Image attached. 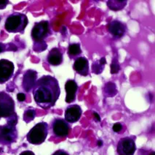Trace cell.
I'll use <instances>...</instances> for the list:
<instances>
[{
  "label": "cell",
  "mask_w": 155,
  "mask_h": 155,
  "mask_svg": "<svg viewBox=\"0 0 155 155\" xmlns=\"http://www.w3.org/2000/svg\"><path fill=\"white\" fill-rule=\"evenodd\" d=\"M82 108L78 105H71L65 111V120L68 123H76L82 116Z\"/></svg>",
  "instance_id": "cell-11"
},
{
  "label": "cell",
  "mask_w": 155,
  "mask_h": 155,
  "mask_svg": "<svg viewBox=\"0 0 155 155\" xmlns=\"http://www.w3.org/2000/svg\"><path fill=\"white\" fill-rule=\"evenodd\" d=\"M127 1H113V0H110V1H107V6L111 10L113 11H119L122 10L123 8L126 6Z\"/></svg>",
  "instance_id": "cell-17"
},
{
  "label": "cell",
  "mask_w": 155,
  "mask_h": 155,
  "mask_svg": "<svg viewBox=\"0 0 155 155\" xmlns=\"http://www.w3.org/2000/svg\"><path fill=\"white\" fill-rule=\"evenodd\" d=\"M15 113V102L13 99L4 91L0 92V119H7Z\"/></svg>",
  "instance_id": "cell-5"
},
{
  "label": "cell",
  "mask_w": 155,
  "mask_h": 155,
  "mask_svg": "<svg viewBox=\"0 0 155 155\" xmlns=\"http://www.w3.org/2000/svg\"><path fill=\"white\" fill-rule=\"evenodd\" d=\"M8 4H9V1H7V0L0 1V10L4 9Z\"/></svg>",
  "instance_id": "cell-26"
},
{
  "label": "cell",
  "mask_w": 155,
  "mask_h": 155,
  "mask_svg": "<svg viewBox=\"0 0 155 155\" xmlns=\"http://www.w3.org/2000/svg\"><path fill=\"white\" fill-rule=\"evenodd\" d=\"M120 70V65L117 57H114L111 64V74H117Z\"/></svg>",
  "instance_id": "cell-21"
},
{
  "label": "cell",
  "mask_w": 155,
  "mask_h": 155,
  "mask_svg": "<svg viewBox=\"0 0 155 155\" xmlns=\"http://www.w3.org/2000/svg\"><path fill=\"white\" fill-rule=\"evenodd\" d=\"M107 30L115 38H121L125 35L127 26L119 21H112L107 24Z\"/></svg>",
  "instance_id": "cell-10"
},
{
  "label": "cell",
  "mask_w": 155,
  "mask_h": 155,
  "mask_svg": "<svg viewBox=\"0 0 155 155\" xmlns=\"http://www.w3.org/2000/svg\"><path fill=\"white\" fill-rule=\"evenodd\" d=\"M5 45H4L3 43H0V54H1V52H3V51H4V50H5Z\"/></svg>",
  "instance_id": "cell-30"
},
{
  "label": "cell",
  "mask_w": 155,
  "mask_h": 155,
  "mask_svg": "<svg viewBox=\"0 0 155 155\" xmlns=\"http://www.w3.org/2000/svg\"><path fill=\"white\" fill-rule=\"evenodd\" d=\"M29 21L25 14L15 13L7 18L4 28L10 33L24 32Z\"/></svg>",
  "instance_id": "cell-2"
},
{
  "label": "cell",
  "mask_w": 155,
  "mask_h": 155,
  "mask_svg": "<svg viewBox=\"0 0 155 155\" xmlns=\"http://www.w3.org/2000/svg\"><path fill=\"white\" fill-rule=\"evenodd\" d=\"M36 116V111L34 108H29L26 110L24 114V120L26 123L31 122Z\"/></svg>",
  "instance_id": "cell-19"
},
{
  "label": "cell",
  "mask_w": 155,
  "mask_h": 155,
  "mask_svg": "<svg viewBox=\"0 0 155 155\" xmlns=\"http://www.w3.org/2000/svg\"><path fill=\"white\" fill-rule=\"evenodd\" d=\"M48 135V124L47 123L42 122L37 123L33 127L28 133L26 139L31 144L40 145L45 141Z\"/></svg>",
  "instance_id": "cell-3"
},
{
  "label": "cell",
  "mask_w": 155,
  "mask_h": 155,
  "mask_svg": "<svg viewBox=\"0 0 155 155\" xmlns=\"http://www.w3.org/2000/svg\"><path fill=\"white\" fill-rule=\"evenodd\" d=\"M136 150V146L134 139L130 137L121 138L117 146L118 155H133Z\"/></svg>",
  "instance_id": "cell-7"
},
{
  "label": "cell",
  "mask_w": 155,
  "mask_h": 155,
  "mask_svg": "<svg viewBox=\"0 0 155 155\" xmlns=\"http://www.w3.org/2000/svg\"><path fill=\"white\" fill-rule=\"evenodd\" d=\"M32 89L35 103L45 110L53 107L61 94L58 81L51 76H43L38 79Z\"/></svg>",
  "instance_id": "cell-1"
},
{
  "label": "cell",
  "mask_w": 155,
  "mask_h": 155,
  "mask_svg": "<svg viewBox=\"0 0 155 155\" xmlns=\"http://www.w3.org/2000/svg\"><path fill=\"white\" fill-rule=\"evenodd\" d=\"M97 144H98V146H99V147H101V146L103 145V141H101V140H98V142H97Z\"/></svg>",
  "instance_id": "cell-32"
},
{
  "label": "cell",
  "mask_w": 155,
  "mask_h": 155,
  "mask_svg": "<svg viewBox=\"0 0 155 155\" xmlns=\"http://www.w3.org/2000/svg\"><path fill=\"white\" fill-rule=\"evenodd\" d=\"M50 34V24L47 21L35 23L34 27L31 29V37L34 43L44 42Z\"/></svg>",
  "instance_id": "cell-4"
},
{
  "label": "cell",
  "mask_w": 155,
  "mask_h": 155,
  "mask_svg": "<svg viewBox=\"0 0 155 155\" xmlns=\"http://www.w3.org/2000/svg\"><path fill=\"white\" fill-rule=\"evenodd\" d=\"M18 138V131L16 126L5 125L0 126V144L8 145L16 142Z\"/></svg>",
  "instance_id": "cell-6"
},
{
  "label": "cell",
  "mask_w": 155,
  "mask_h": 155,
  "mask_svg": "<svg viewBox=\"0 0 155 155\" xmlns=\"http://www.w3.org/2000/svg\"><path fill=\"white\" fill-rule=\"evenodd\" d=\"M52 155H69L66 151H63V150H58V151H55Z\"/></svg>",
  "instance_id": "cell-27"
},
{
  "label": "cell",
  "mask_w": 155,
  "mask_h": 155,
  "mask_svg": "<svg viewBox=\"0 0 155 155\" xmlns=\"http://www.w3.org/2000/svg\"><path fill=\"white\" fill-rule=\"evenodd\" d=\"M149 155H155V152H154V151H152V152L150 153Z\"/></svg>",
  "instance_id": "cell-33"
},
{
  "label": "cell",
  "mask_w": 155,
  "mask_h": 155,
  "mask_svg": "<svg viewBox=\"0 0 155 155\" xmlns=\"http://www.w3.org/2000/svg\"><path fill=\"white\" fill-rule=\"evenodd\" d=\"M99 62H100V64H102V65H105V64H106V60L105 57L100 58V60H99Z\"/></svg>",
  "instance_id": "cell-29"
},
{
  "label": "cell",
  "mask_w": 155,
  "mask_h": 155,
  "mask_svg": "<svg viewBox=\"0 0 155 155\" xmlns=\"http://www.w3.org/2000/svg\"><path fill=\"white\" fill-rule=\"evenodd\" d=\"M93 115H94V117H95V119H96L97 121H100V117L99 115H98V113H97L96 112H94Z\"/></svg>",
  "instance_id": "cell-31"
},
{
  "label": "cell",
  "mask_w": 155,
  "mask_h": 155,
  "mask_svg": "<svg viewBox=\"0 0 155 155\" xmlns=\"http://www.w3.org/2000/svg\"><path fill=\"white\" fill-rule=\"evenodd\" d=\"M20 155H35L34 153L31 151H24L21 152Z\"/></svg>",
  "instance_id": "cell-28"
},
{
  "label": "cell",
  "mask_w": 155,
  "mask_h": 155,
  "mask_svg": "<svg viewBox=\"0 0 155 155\" xmlns=\"http://www.w3.org/2000/svg\"><path fill=\"white\" fill-rule=\"evenodd\" d=\"M123 124H122L121 123H119V122L115 123V124L112 126V130H113V131L117 133H120V132L123 130Z\"/></svg>",
  "instance_id": "cell-24"
},
{
  "label": "cell",
  "mask_w": 155,
  "mask_h": 155,
  "mask_svg": "<svg viewBox=\"0 0 155 155\" xmlns=\"http://www.w3.org/2000/svg\"><path fill=\"white\" fill-rule=\"evenodd\" d=\"M52 132L53 135L58 138H63L69 136L71 127L69 123L61 118H57L52 122Z\"/></svg>",
  "instance_id": "cell-8"
},
{
  "label": "cell",
  "mask_w": 155,
  "mask_h": 155,
  "mask_svg": "<svg viewBox=\"0 0 155 155\" xmlns=\"http://www.w3.org/2000/svg\"><path fill=\"white\" fill-rule=\"evenodd\" d=\"M82 54L80 44L79 43H72L69 45L68 48V54L71 58H75Z\"/></svg>",
  "instance_id": "cell-18"
},
{
  "label": "cell",
  "mask_w": 155,
  "mask_h": 155,
  "mask_svg": "<svg viewBox=\"0 0 155 155\" xmlns=\"http://www.w3.org/2000/svg\"><path fill=\"white\" fill-rule=\"evenodd\" d=\"M47 62L52 66H58L63 62V54L60 49L53 48L50 50L47 57Z\"/></svg>",
  "instance_id": "cell-15"
},
{
  "label": "cell",
  "mask_w": 155,
  "mask_h": 155,
  "mask_svg": "<svg viewBox=\"0 0 155 155\" xmlns=\"http://www.w3.org/2000/svg\"><path fill=\"white\" fill-rule=\"evenodd\" d=\"M15 67L12 61L7 59L0 60V84H4L13 77Z\"/></svg>",
  "instance_id": "cell-9"
},
{
  "label": "cell",
  "mask_w": 155,
  "mask_h": 155,
  "mask_svg": "<svg viewBox=\"0 0 155 155\" xmlns=\"http://www.w3.org/2000/svg\"><path fill=\"white\" fill-rule=\"evenodd\" d=\"M17 99L19 102H24L26 100V95L24 93H18L17 94Z\"/></svg>",
  "instance_id": "cell-25"
},
{
  "label": "cell",
  "mask_w": 155,
  "mask_h": 155,
  "mask_svg": "<svg viewBox=\"0 0 155 155\" xmlns=\"http://www.w3.org/2000/svg\"><path fill=\"white\" fill-rule=\"evenodd\" d=\"M37 78V73L33 70H28L24 73L22 86L26 92H29L34 87Z\"/></svg>",
  "instance_id": "cell-12"
},
{
  "label": "cell",
  "mask_w": 155,
  "mask_h": 155,
  "mask_svg": "<svg viewBox=\"0 0 155 155\" xmlns=\"http://www.w3.org/2000/svg\"><path fill=\"white\" fill-rule=\"evenodd\" d=\"M103 93L106 97H112L117 94L116 84L113 82H107L103 87Z\"/></svg>",
  "instance_id": "cell-16"
},
{
  "label": "cell",
  "mask_w": 155,
  "mask_h": 155,
  "mask_svg": "<svg viewBox=\"0 0 155 155\" xmlns=\"http://www.w3.org/2000/svg\"><path fill=\"white\" fill-rule=\"evenodd\" d=\"M77 89H78V85L75 80H68L66 82L65 90L66 96L65 100L67 103H71L75 100Z\"/></svg>",
  "instance_id": "cell-14"
},
{
  "label": "cell",
  "mask_w": 155,
  "mask_h": 155,
  "mask_svg": "<svg viewBox=\"0 0 155 155\" xmlns=\"http://www.w3.org/2000/svg\"><path fill=\"white\" fill-rule=\"evenodd\" d=\"M47 48V44L44 42L35 43L34 45V50L36 52H42Z\"/></svg>",
  "instance_id": "cell-22"
},
{
  "label": "cell",
  "mask_w": 155,
  "mask_h": 155,
  "mask_svg": "<svg viewBox=\"0 0 155 155\" xmlns=\"http://www.w3.org/2000/svg\"><path fill=\"white\" fill-rule=\"evenodd\" d=\"M103 69H104V65H102V64H100L99 60L94 61L93 64H92V71L96 75L100 74L103 72Z\"/></svg>",
  "instance_id": "cell-20"
},
{
  "label": "cell",
  "mask_w": 155,
  "mask_h": 155,
  "mask_svg": "<svg viewBox=\"0 0 155 155\" xmlns=\"http://www.w3.org/2000/svg\"><path fill=\"white\" fill-rule=\"evenodd\" d=\"M18 123V116L17 114L16 113H13L12 116H10V117L7 118V124H9V125L12 126H16Z\"/></svg>",
  "instance_id": "cell-23"
},
{
  "label": "cell",
  "mask_w": 155,
  "mask_h": 155,
  "mask_svg": "<svg viewBox=\"0 0 155 155\" xmlns=\"http://www.w3.org/2000/svg\"><path fill=\"white\" fill-rule=\"evenodd\" d=\"M0 21H1V18H0Z\"/></svg>",
  "instance_id": "cell-34"
},
{
  "label": "cell",
  "mask_w": 155,
  "mask_h": 155,
  "mask_svg": "<svg viewBox=\"0 0 155 155\" xmlns=\"http://www.w3.org/2000/svg\"><path fill=\"white\" fill-rule=\"evenodd\" d=\"M74 70L82 76H87L89 74V61L87 58L79 56L75 59L73 65Z\"/></svg>",
  "instance_id": "cell-13"
}]
</instances>
